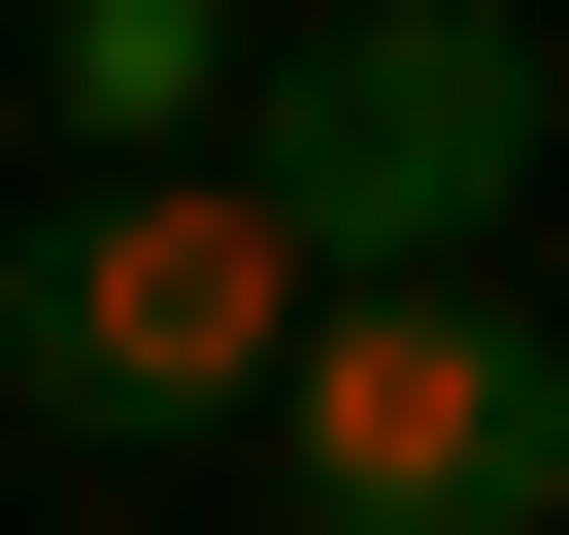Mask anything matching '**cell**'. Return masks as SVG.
I'll list each match as a JSON object with an SVG mask.
<instances>
[{"mask_svg":"<svg viewBox=\"0 0 569 535\" xmlns=\"http://www.w3.org/2000/svg\"><path fill=\"white\" fill-rule=\"evenodd\" d=\"M34 101H68V168H168V134H234V0H68V34H34Z\"/></svg>","mask_w":569,"mask_h":535,"instance_id":"4","label":"cell"},{"mask_svg":"<svg viewBox=\"0 0 569 535\" xmlns=\"http://www.w3.org/2000/svg\"><path fill=\"white\" fill-rule=\"evenodd\" d=\"M569 68H536V0H336V34H268L234 68V168L302 201V268H469L536 201Z\"/></svg>","mask_w":569,"mask_h":535,"instance_id":"2","label":"cell"},{"mask_svg":"<svg viewBox=\"0 0 569 535\" xmlns=\"http://www.w3.org/2000/svg\"><path fill=\"white\" fill-rule=\"evenodd\" d=\"M268 435H302L336 535H569V335L469 302V268H336L302 369H268Z\"/></svg>","mask_w":569,"mask_h":535,"instance_id":"3","label":"cell"},{"mask_svg":"<svg viewBox=\"0 0 569 535\" xmlns=\"http://www.w3.org/2000/svg\"><path fill=\"white\" fill-rule=\"evenodd\" d=\"M302 201H268L234 134H168V168H68L34 234H0V402L34 435H234L268 369H302Z\"/></svg>","mask_w":569,"mask_h":535,"instance_id":"1","label":"cell"}]
</instances>
